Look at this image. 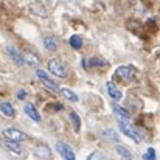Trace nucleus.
I'll list each match as a JSON object with an SVG mask.
<instances>
[{
  "instance_id": "f257e3e1",
  "label": "nucleus",
  "mask_w": 160,
  "mask_h": 160,
  "mask_svg": "<svg viewBox=\"0 0 160 160\" xmlns=\"http://www.w3.org/2000/svg\"><path fill=\"white\" fill-rule=\"evenodd\" d=\"M47 67H48V70H50L53 75L59 76V78H65V76H67V68H65V65H64L59 59H48Z\"/></svg>"
},
{
  "instance_id": "f03ea898",
  "label": "nucleus",
  "mask_w": 160,
  "mask_h": 160,
  "mask_svg": "<svg viewBox=\"0 0 160 160\" xmlns=\"http://www.w3.org/2000/svg\"><path fill=\"white\" fill-rule=\"evenodd\" d=\"M118 128H120V131H121L124 135H128L129 138H132L135 143H140V140H142V138L138 137L137 131H135V129H134V128H132L129 123H128V120H124V121H123V120H120V123H118Z\"/></svg>"
},
{
  "instance_id": "7ed1b4c3",
  "label": "nucleus",
  "mask_w": 160,
  "mask_h": 160,
  "mask_svg": "<svg viewBox=\"0 0 160 160\" xmlns=\"http://www.w3.org/2000/svg\"><path fill=\"white\" fill-rule=\"evenodd\" d=\"M115 73H117V76H118L120 79H123V81H126V82H129V81H132V79L135 78V68L131 67V65L118 67Z\"/></svg>"
},
{
  "instance_id": "20e7f679",
  "label": "nucleus",
  "mask_w": 160,
  "mask_h": 160,
  "mask_svg": "<svg viewBox=\"0 0 160 160\" xmlns=\"http://www.w3.org/2000/svg\"><path fill=\"white\" fill-rule=\"evenodd\" d=\"M2 135H3L5 140H11V142H22V140H25V134H23L22 131L16 129V128H8V129H5V131L2 132Z\"/></svg>"
},
{
  "instance_id": "39448f33",
  "label": "nucleus",
  "mask_w": 160,
  "mask_h": 160,
  "mask_svg": "<svg viewBox=\"0 0 160 160\" xmlns=\"http://www.w3.org/2000/svg\"><path fill=\"white\" fill-rule=\"evenodd\" d=\"M56 151H58L64 159L75 160V152H73V149H72L67 143H64V142H58V143H56Z\"/></svg>"
},
{
  "instance_id": "423d86ee",
  "label": "nucleus",
  "mask_w": 160,
  "mask_h": 160,
  "mask_svg": "<svg viewBox=\"0 0 160 160\" xmlns=\"http://www.w3.org/2000/svg\"><path fill=\"white\" fill-rule=\"evenodd\" d=\"M36 75H38V76H39V79L45 84V87H47V89H50L52 92H59V90H61V89L58 87V84L48 78V75H47L44 70H39V68H38V70H36Z\"/></svg>"
},
{
  "instance_id": "0eeeda50",
  "label": "nucleus",
  "mask_w": 160,
  "mask_h": 160,
  "mask_svg": "<svg viewBox=\"0 0 160 160\" xmlns=\"http://www.w3.org/2000/svg\"><path fill=\"white\" fill-rule=\"evenodd\" d=\"M6 53L9 54L11 61H14V64H17V65H23V64H25V58L19 53L14 47H8V48H6Z\"/></svg>"
},
{
  "instance_id": "6e6552de",
  "label": "nucleus",
  "mask_w": 160,
  "mask_h": 160,
  "mask_svg": "<svg viewBox=\"0 0 160 160\" xmlns=\"http://www.w3.org/2000/svg\"><path fill=\"white\" fill-rule=\"evenodd\" d=\"M0 112H2L5 117H8V118H12V117L16 115V110H14L12 104H11V103H8V101L0 103Z\"/></svg>"
},
{
  "instance_id": "1a4fd4ad",
  "label": "nucleus",
  "mask_w": 160,
  "mask_h": 160,
  "mask_svg": "<svg viewBox=\"0 0 160 160\" xmlns=\"http://www.w3.org/2000/svg\"><path fill=\"white\" fill-rule=\"evenodd\" d=\"M107 93H109V97H110L113 101H120V100L123 98V93H121L112 82H107Z\"/></svg>"
},
{
  "instance_id": "9d476101",
  "label": "nucleus",
  "mask_w": 160,
  "mask_h": 160,
  "mask_svg": "<svg viewBox=\"0 0 160 160\" xmlns=\"http://www.w3.org/2000/svg\"><path fill=\"white\" fill-rule=\"evenodd\" d=\"M23 110H25V113H27L31 120H34V121H41V113L36 110V107L33 106V104H25Z\"/></svg>"
},
{
  "instance_id": "9b49d317",
  "label": "nucleus",
  "mask_w": 160,
  "mask_h": 160,
  "mask_svg": "<svg viewBox=\"0 0 160 160\" xmlns=\"http://www.w3.org/2000/svg\"><path fill=\"white\" fill-rule=\"evenodd\" d=\"M104 65H106V61L101 59V58H92L89 62H86V59H84V62H82L84 68L86 67H104Z\"/></svg>"
},
{
  "instance_id": "f8f14e48",
  "label": "nucleus",
  "mask_w": 160,
  "mask_h": 160,
  "mask_svg": "<svg viewBox=\"0 0 160 160\" xmlns=\"http://www.w3.org/2000/svg\"><path fill=\"white\" fill-rule=\"evenodd\" d=\"M112 109H113L115 115H117V117H120V120H129V118H131V115H129L123 107L118 106V104H115V103H113V104H112Z\"/></svg>"
},
{
  "instance_id": "ddd939ff",
  "label": "nucleus",
  "mask_w": 160,
  "mask_h": 160,
  "mask_svg": "<svg viewBox=\"0 0 160 160\" xmlns=\"http://www.w3.org/2000/svg\"><path fill=\"white\" fill-rule=\"evenodd\" d=\"M31 9H33L34 14H38V16H41V17H47V16H48L47 9H45L41 3H31Z\"/></svg>"
},
{
  "instance_id": "4468645a",
  "label": "nucleus",
  "mask_w": 160,
  "mask_h": 160,
  "mask_svg": "<svg viewBox=\"0 0 160 160\" xmlns=\"http://www.w3.org/2000/svg\"><path fill=\"white\" fill-rule=\"evenodd\" d=\"M5 146L8 148V151H12L14 154H22V148H20L19 142H11V140H6Z\"/></svg>"
},
{
  "instance_id": "2eb2a0df",
  "label": "nucleus",
  "mask_w": 160,
  "mask_h": 160,
  "mask_svg": "<svg viewBox=\"0 0 160 160\" xmlns=\"http://www.w3.org/2000/svg\"><path fill=\"white\" fill-rule=\"evenodd\" d=\"M59 93H61L64 98H67L68 101H73V103H76V101L79 100V98H78V95H76V93H73V92H72V90H68V89H61V90H59Z\"/></svg>"
},
{
  "instance_id": "dca6fc26",
  "label": "nucleus",
  "mask_w": 160,
  "mask_h": 160,
  "mask_svg": "<svg viewBox=\"0 0 160 160\" xmlns=\"http://www.w3.org/2000/svg\"><path fill=\"white\" fill-rule=\"evenodd\" d=\"M68 44H70V47L72 48H75V50H78V48H81L82 47V39L79 38V36H72L70 38V41H68Z\"/></svg>"
},
{
  "instance_id": "f3484780",
  "label": "nucleus",
  "mask_w": 160,
  "mask_h": 160,
  "mask_svg": "<svg viewBox=\"0 0 160 160\" xmlns=\"http://www.w3.org/2000/svg\"><path fill=\"white\" fill-rule=\"evenodd\" d=\"M44 47H45L47 50H50V52H54V50H56V41H54L52 36H47V38L44 39Z\"/></svg>"
},
{
  "instance_id": "a211bd4d",
  "label": "nucleus",
  "mask_w": 160,
  "mask_h": 160,
  "mask_svg": "<svg viewBox=\"0 0 160 160\" xmlns=\"http://www.w3.org/2000/svg\"><path fill=\"white\" fill-rule=\"evenodd\" d=\"M70 120H72V123H73V128H75V131L78 132V131L81 129V120H79L78 113H76V112H70Z\"/></svg>"
},
{
  "instance_id": "6ab92c4d",
  "label": "nucleus",
  "mask_w": 160,
  "mask_h": 160,
  "mask_svg": "<svg viewBox=\"0 0 160 160\" xmlns=\"http://www.w3.org/2000/svg\"><path fill=\"white\" fill-rule=\"evenodd\" d=\"M117 152L121 156V157H124V159H132V152L126 148V146H121V145H118L117 146Z\"/></svg>"
},
{
  "instance_id": "aec40b11",
  "label": "nucleus",
  "mask_w": 160,
  "mask_h": 160,
  "mask_svg": "<svg viewBox=\"0 0 160 160\" xmlns=\"http://www.w3.org/2000/svg\"><path fill=\"white\" fill-rule=\"evenodd\" d=\"M103 135H104V138H106V140L118 142V135H117V132H115V131H112V129H106V131L103 132Z\"/></svg>"
},
{
  "instance_id": "412c9836",
  "label": "nucleus",
  "mask_w": 160,
  "mask_h": 160,
  "mask_svg": "<svg viewBox=\"0 0 160 160\" xmlns=\"http://www.w3.org/2000/svg\"><path fill=\"white\" fill-rule=\"evenodd\" d=\"M25 62H28L30 65H38V64H39L38 56H34L33 53H27L25 54Z\"/></svg>"
},
{
  "instance_id": "4be33fe9",
  "label": "nucleus",
  "mask_w": 160,
  "mask_h": 160,
  "mask_svg": "<svg viewBox=\"0 0 160 160\" xmlns=\"http://www.w3.org/2000/svg\"><path fill=\"white\" fill-rule=\"evenodd\" d=\"M143 159L145 160H154L156 159V151H154V148H149V149L143 154Z\"/></svg>"
},
{
  "instance_id": "5701e85b",
  "label": "nucleus",
  "mask_w": 160,
  "mask_h": 160,
  "mask_svg": "<svg viewBox=\"0 0 160 160\" xmlns=\"http://www.w3.org/2000/svg\"><path fill=\"white\" fill-rule=\"evenodd\" d=\"M47 110L58 112V110H62V106H61V104H48V106H47Z\"/></svg>"
},
{
  "instance_id": "b1692460",
  "label": "nucleus",
  "mask_w": 160,
  "mask_h": 160,
  "mask_svg": "<svg viewBox=\"0 0 160 160\" xmlns=\"http://www.w3.org/2000/svg\"><path fill=\"white\" fill-rule=\"evenodd\" d=\"M104 156L101 154V152H98V151H95V152H92L90 156H89V160H93V159H103Z\"/></svg>"
},
{
  "instance_id": "393cba45",
  "label": "nucleus",
  "mask_w": 160,
  "mask_h": 160,
  "mask_svg": "<svg viewBox=\"0 0 160 160\" xmlns=\"http://www.w3.org/2000/svg\"><path fill=\"white\" fill-rule=\"evenodd\" d=\"M25 97H27V92L25 90H19L17 92V98L19 100H25Z\"/></svg>"
},
{
  "instance_id": "a878e982",
  "label": "nucleus",
  "mask_w": 160,
  "mask_h": 160,
  "mask_svg": "<svg viewBox=\"0 0 160 160\" xmlns=\"http://www.w3.org/2000/svg\"><path fill=\"white\" fill-rule=\"evenodd\" d=\"M64 2H68V0H64Z\"/></svg>"
}]
</instances>
